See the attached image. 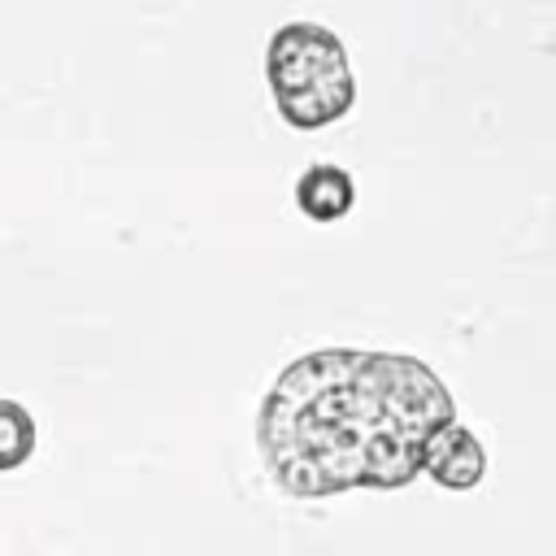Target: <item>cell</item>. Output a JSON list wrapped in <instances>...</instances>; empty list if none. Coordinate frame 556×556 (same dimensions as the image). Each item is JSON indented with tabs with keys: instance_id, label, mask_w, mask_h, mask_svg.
<instances>
[{
	"instance_id": "cell-1",
	"label": "cell",
	"mask_w": 556,
	"mask_h": 556,
	"mask_svg": "<svg viewBox=\"0 0 556 556\" xmlns=\"http://www.w3.org/2000/svg\"><path fill=\"white\" fill-rule=\"evenodd\" d=\"M456 421L443 378L387 348H317L295 356L256 413V452L278 491L321 500L395 491L426 465L434 430Z\"/></svg>"
},
{
	"instance_id": "cell-2",
	"label": "cell",
	"mask_w": 556,
	"mask_h": 556,
	"mask_svg": "<svg viewBox=\"0 0 556 556\" xmlns=\"http://www.w3.org/2000/svg\"><path fill=\"white\" fill-rule=\"evenodd\" d=\"M265 78L278 117L295 130H321L356 104L348 48L321 22H282L265 43Z\"/></svg>"
},
{
	"instance_id": "cell-3",
	"label": "cell",
	"mask_w": 556,
	"mask_h": 556,
	"mask_svg": "<svg viewBox=\"0 0 556 556\" xmlns=\"http://www.w3.org/2000/svg\"><path fill=\"white\" fill-rule=\"evenodd\" d=\"M421 473H430L439 486L447 491H473L486 473V452H482V439L460 426V421H447L443 430H434V439L426 443V465Z\"/></svg>"
},
{
	"instance_id": "cell-4",
	"label": "cell",
	"mask_w": 556,
	"mask_h": 556,
	"mask_svg": "<svg viewBox=\"0 0 556 556\" xmlns=\"http://www.w3.org/2000/svg\"><path fill=\"white\" fill-rule=\"evenodd\" d=\"M352 204H356V182L343 165L317 161L295 178V208L308 222H339L352 213Z\"/></svg>"
},
{
	"instance_id": "cell-5",
	"label": "cell",
	"mask_w": 556,
	"mask_h": 556,
	"mask_svg": "<svg viewBox=\"0 0 556 556\" xmlns=\"http://www.w3.org/2000/svg\"><path fill=\"white\" fill-rule=\"evenodd\" d=\"M35 452V417L17 400H0V473L22 469Z\"/></svg>"
}]
</instances>
